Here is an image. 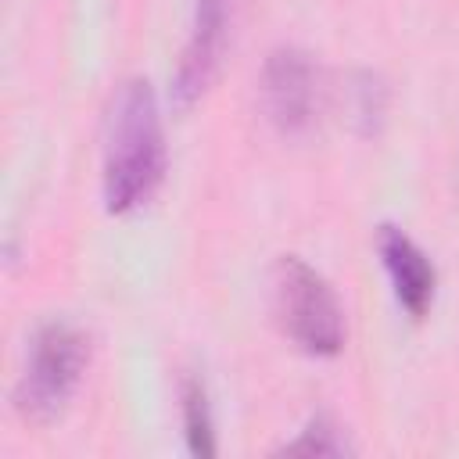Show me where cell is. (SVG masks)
<instances>
[{"instance_id":"1","label":"cell","mask_w":459,"mask_h":459,"mask_svg":"<svg viewBox=\"0 0 459 459\" xmlns=\"http://www.w3.org/2000/svg\"><path fill=\"white\" fill-rule=\"evenodd\" d=\"M165 179V129L158 93L147 79H126L108 108L100 194L111 215L143 208Z\"/></svg>"},{"instance_id":"2","label":"cell","mask_w":459,"mask_h":459,"mask_svg":"<svg viewBox=\"0 0 459 459\" xmlns=\"http://www.w3.org/2000/svg\"><path fill=\"white\" fill-rule=\"evenodd\" d=\"M90 366V333L72 319H50L32 333L14 409L32 423H54L75 398Z\"/></svg>"},{"instance_id":"3","label":"cell","mask_w":459,"mask_h":459,"mask_svg":"<svg viewBox=\"0 0 459 459\" xmlns=\"http://www.w3.org/2000/svg\"><path fill=\"white\" fill-rule=\"evenodd\" d=\"M273 316L305 355L330 359L344 344V308L333 287L298 255L273 265Z\"/></svg>"},{"instance_id":"4","label":"cell","mask_w":459,"mask_h":459,"mask_svg":"<svg viewBox=\"0 0 459 459\" xmlns=\"http://www.w3.org/2000/svg\"><path fill=\"white\" fill-rule=\"evenodd\" d=\"M319 68L312 54L298 47H280L262 68V108L280 136H305L319 115Z\"/></svg>"},{"instance_id":"5","label":"cell","mask_w":459,"mask_h":459,"mask_svg":"<svg viewBox=\"0 0 459 459\" xmlns=\"http://www.w3.org/2000/svg\"><path fill=\"white\" fill-rule=\"evenodd\" d=\"M233 4L237 0H197L194 4V22H190V36L176 68V82H172V97L179 108L197 104L208 86L215 82L219 68H222V54L230 43V25H233Z\"/></svg>"},{"instance_id":"6","label":"cell","mask_w":459,"mask_h":459,"mask_svg":"<svg viewBox=\"0 0 459 459\" xmlns=\"http://www.w3.org/2000/svg\"><path fill=\"white\" fill-rule=\"evenodd\" d=\"M377 251H380V262L387 269L398 305L412 319H423L427 308L434 305V290H437V273H434V262L427 258V251L405 230H398L391 222H384L377 230Z\"/></svg>"},{"instance_id":"7","label":"cell","mask_w":459,"mask_h":459,"mask_svg":"<svg viewBox=\"0 0 459 459\" xmlns=\"http://www.w3.org/2000/svg\"><path fill=\"white\" fill-rule=\"evenodd\" d=\"M183 430H186V448L201 459L215 455V427H212V405L208 391L197 377L183 380Z\"/></svg>"},{"instance_id":"8","label":"cell","mask_w":459,"mask_h":459,"mask_svg":"<svg viewBox=\"0 0 459 459\" xmlns=\"http://www.w3.org/2000/svg\"><path fill=\"white\" fill-rule=\"evenodd\" d=\"M355 448L348 445V437L341 434V427L337 423H330L326 416H316V420H308V427L294 437V441H287L283 448H280V455H351Z\"/></svg>"},{"instance_id":"9","label":"cell","mask_w":459,"mask_h":459,"mask_svg":"<svg viewBox=\"0 0 459 459\" xmlns=\"http://www.w3.org/2000/svg\"><path fill=\"white\" fill-rule=\"evenodd\" d=\"M387 108V90L377 75H359L355 82V118L362 122V133H377V122L384 118Z\"/></svg>"}]
</instances>
